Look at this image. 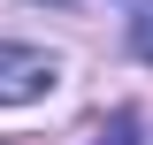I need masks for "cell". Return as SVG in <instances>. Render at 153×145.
<instances>
[{"label":"cell","instance_id":"1","mask_svg":"<svg viewBox=\"0 0 153 145\" xmlns=\"http://www.w3.org/2000/svg\"><path fill=\"white\" fill-rule=\"evenodd\" d=\"M61 84V61L46 46H16V38H0V107H31L46 92Z\"/></svg>","mask_w":153,"mask_h":145},{"label":"cell","instance_id":"2","mask_svg":"<svg viewBox=\"0 0 153 145\" xmlns=\"http://www.w3.org/2000/svg\"><path fill=\"white\" fill-rule=\"evenodd\" d=\"M130 54L153 61V0H138V8H130Z\"/></svg>","mask_w":153,"mask_h":145},{"label":"cell","instance_id":"3","mask_svg":"<svg viewBox=\"0 0 153 145\" xmlns=\"http://www.w3.org/2000/svg\"><path fill=\"white\" fill-rule=\"evenodd\" d=\"M54 8H69V0H54Z\"/></svg>","mask_w":153,"mask_h":145}]
</instances>
